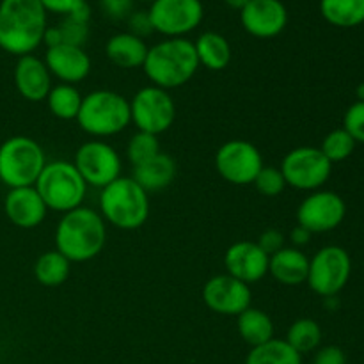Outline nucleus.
<instances>
[{
	"label": "nucleus",
	"mask_w": 364,
	"mask_h": 364,
	"mask_svg": "<svg viewBox=\"0 0 364 364\" xmlns=\"http://www.w3.org/2000/svg\"><path fill=\"white\" fill-rule=\"evenodd\" d=\"M252 185L265 198H276V196H279L287 188V181H284L283 173H281L279 167L274 166H263L258 176L252 181Z\"/></svg>",
	"instance_id": "33"
},
{
	"label": "nucleus",
	"mask_w": 364,
	"mask_h": 364,
	"mask_svg": "<svg viewBox=\"0 0 364 364\" xmlns=\"http://www.w3.org/2000/svg\"><path fill=\"white\" fill-rule=\"evenodd\" d=\"M141 2H155V0H141Z\"/></svg>",
	"instance_id": "44"
},
{
	"label": "nucleus",
	"mask_w": 364,
	"mask_h": 364,
	"mask_svg": "<svg viewBox=\"0 0 364 364\" xmlns=\"http://www.w3.org/2000/svg\"><path fill=\"white\" fill-rule=\"evenodd\" d=\"M309 258L297 247H283L269 258V274L284 287H299L308 281Z\"/></svg>",
	"instance_id": "21"
},
{
	"label": "nucleus",
	"mask_w": 364,
	"mask_h": 364,
	"mask_svg": "<svg viewBox=\"0 0 364 364\" xmlns=\"http://www.w3.org/2000/svg\"><path fill=\"white\" fill-rule=\"evenodd\" d=\"M45 64L50 75L63 84H77L91 73V57L82 46L57 45L46 48Z\"/></svg>",
	"instance_id": "18"
},
{
	"label": "nucleus",
	"mask_w": 364,
	"mask_h": 364,
	"mask_svg": "<svg viewBox=\"0 0 364 364\" xmlns=\"http://www.w3.org/2000/svg\"><path fill=\"white\" fill-rule=\"evenodd\" d=\"M127 20H128V28H130L128 32L134 36H137V38L142 39L153 32V25H151V20H149L148 11L132 13Z\"/></svg>",
	"instance_id": "37"
},
{
	"label": "nucleus",
	"mask_w": 364,
	"mask_h": 364,
	"mask_svg": "<svg viewBox=\"0 0 364 364\" xmlns=\"http://www.w3.org/2000/svg\"><path fill=\"white\" fill-rule=\"evenodd\" d=\"M355 144L358 142L352 139V135L348 134L345 128H336V130L329 132V134L323 137L322 146H320V151L326 155V159L331 164L334 162H343L348 156L354 153Z\"/></svg>",
	"instance_id": "31"
},
{
	"label": "nucleus",
	"mask_w": 364,
	"mask_h": 364,
	"mask_svg": "<svg viewBox=\"0 0 364 364\" xmlns=\"http://www.w3.org/2000/svg\"><path fill=\"white\" fill-rule=\"evenodd\" d=\"M153 31L167 38H183L203 20L201 0H155L148 11Z\"/></svg>",
	"instance_id": "13"
},
{
	"label": "nucleus",
	"mask_w": 364,
	"mask_h": 364,
	"mask_svg": "<svg viewBox=\"0 0 364 364\" xmlns=\"http://www.w3.org/2000/svg\"><path fill=\"white\" fill-rule=\"evenodd\" d=\"M263 166L259 149L244 139H231L215 153L217 173L231 185H251Z\"/></svg>",
	"instance_id": "11"
},
{
	"label": "nucleus",
	"mask_w": 364,
	"mask_h": 364,
	"mask_svg": "<svg viewBox=\"0 0 364 364\" xmlns=\"http://www.w3.org/2000/svg\"><path fill=\"white\" fill-rule=\"evenodd\" d=\"M311 364H313V363H311Z\"/></svg>",
	"instance_id": "45"
},
{
	"label": "nucleus",
	"mask_w": 364,
	"mask_h": 364,
	"mask_svg": "<svg viewBox=\"0 0 364 364\" xmlns=\"http://www.w3.org/2000/svg\"><path fill=\"white\" fill-rule=\"evenodd\" d=\"M199 68L194 41L185 38H167L148 48L142 70L151 85L169 89L181 87L196 75Z\"/></svg>",
	"instance_id": "3"
},
{
	"label": "nucleus",
	"mask_w": 364,
	"mask_h": 364,
	"mask_svg": "<svg viewBox=\"0 0 364 364\" xmlns=\"http://www.w3.org/2000/svg\"><path fill=\"white\" fill-rule=\"evenodd\" d=\"M199 66L210 71H220L230 64L231 46L228 39L219 32H205L194 43Z\"/></svg>",
	"instance_id": "24"
},
{
	"label": "nucleus",
	"mask_w": 364,
	"mask_h": 364,
	"mask_svg": "<svg viewBox=\"0 0 364 364\" xmlns=\"http://www.w3.org/2000/svg\"><path fill=\"white\" fill-rule=\"evenodd\" d=\"M73 166L84 178L85 185L103 188L121 176V156L103 141L84 142L75 153Z\"/></svg>",
	"instance_id": "12"
},
{
	"label": "nucleus",
	"mask_w": 364,
	"mask_h": 364,
	"mask_svg": "<svg viewBox=\"0 0 364 364\" xmlns=\"http://www.w3.org/2000/svg\"><path fill=\"white\" fill-rule=\"evenodd\" d=\"M34 187L45 201L46 208L60 213L82 206L87 191V185L73 162H64V160L46 164Z\"/></svg>",
	"instance_id": "6"
},
{
	"label": "nucleus",
	"mask_w": 364,
	"mask_h": 364,
	"mask_svg": "<svg viewBox=\"0 0 364 364\" xmlns=\"http://www.w3.org/2000/svg\"><path fill=\"white\" fill-rule=\"evenodd\" d=\"M45 7L46 13H57V14H68L73 13L78 6L85 2V0H39Z\"/></svg>",
	"instance_id": "40"
},
{
	"label": "nucleus",
	"mask_w": 364,
	"mask_h": 364,
	"mask_svg": "<svg viewBox=\"0 0 364 364\" xmlns=\"http://www.w3.org/2000/svg\"><path fill=\"white\" fill-rule=\"evenodd\" d=\"M14 85L21 98L27 102H43L52 89V75L46 68L45 60L39 57L21 55L14 66Z\"/></svg>",
	"instance_id": "20"
},
{
	"label": "nucleus",
	"mask_w": 364,
	"mask_h": 364,
	"mask_svg": "<svg viewBox=\"0 0 364 364\" xmlns=\"http://www.w3.org/2000/svg\"><path fill=\"white\" fill-rule=\"evenodd\" d=\"M77 123L92 137H112L132 123L130 102L123 95L109 89L92 91L82 98Z\"/></svg>",
	"instance_id": "5"
},
{
	"label": "nucleus",
	"mask_w": 364,
	"mask_h": 364,
	"mask_svg": "<svg viewBox=\"0 0 364 364\" xmlns=\"http://www.w3.org/2000/svg\"><path fill=\"white\" fill-rule=\"evenodd\" d=\"M134 0H102V11L110 20H127L132 14Z\"/></svg>",
	"instance_id": "36"
},
{
	"label": "nucleus",
	"mask_w": 364,
	"mask_h": 364,
	"mask_svg": "<svg viewBox=\"0 0 364 364\" xmlns=\"http://www.w3.org/2000/svg\"><path fill=\"white\" fill-rule=\"evenodd\" d=\"M309 240H311V233H309L308 230H304L302 226H299V224L290 231V242L294 244V247H302V245L308 244Z\"/></svg>",
	"instance_id": "41"
},
{
	"label": "nucleus",
	"mask_w": 364,
	"mask_h": 364,
	"mask_svg": "<svg viewBox=\"0 0 364 364\" xmlns=\"http://www.w3.org/2000/svg\"><path fill=\"white\" fill-rule=\"evenodd\" d=\"M224 2H226L228 6L231 7V9H238V11H242V9H244L245 6H247L249 0H224Z\"/></svg>",
	"instance_id": "42"
},
{
	"label": "nucleus",
	"mask_w": 364,
	"mask_h": 364,
	"mask_svg": "<svg viewBox=\"0 0 364 364\" xmlns=\"http://www.w3.org/2000/svg\"><path fill=\"white\" fill-rule=\"evenodd\" d=\"M135 181L144 188L146 192H159L169 187L176 178V162L171 155L160 151L148 162L134 167L132 174Z\"/></svg>",
	"instance_id": "22"
},
{
	"label": "nucleus",
	"mask_w": 364,
	"mask_h": 364,
	"mask_svg": "<svg viewBox=\"0 0 364 364\" xmlns=\"http://www.w3.org/2000/svg\"><path fill=\"white\" fill-rule=\"evenodd\" d=\"M320 13L334 27H358L364 21V0H320Z\"/></svg>",
	"instance_id": "27"
},
{
	"label": "nucleus",
	"mask_w": 364,
	"mask_h": 364,
	"mask_svg": "<svg viewBox=\"0 0 364 364\" xmlns=\"http://www.w3.org/2000/svg\"><path fill=\"white\" fill-rule=\"evenodd\" d=\"M107 240V226L96 210L78 206L63 213L55 228V251L71 263H84L102 252Z\"/></svg>",
	"instance_id": "2"
},
{
	"label": "nucleus",
	"mask_w": 364,
	"mask_h": 364,
	"mask_svg": "<svg viewBox=\"0 0 364 364\" xmlns=\"http://www.w3.org/2000/svg\"><path fill=\"white\" fill-rule=\"evenodd\" d=\"M352 262L348 252L338 245H327L309 259L306 283L320 297H336L347 287Z\"/></svg>",
	"instance_id": "9"
},
{
	"label": "nucleus",
	"mask_w": 364,
	"mask_h": 364,
	"mask_svg": "<svg viewBox=\"0 0 364 364\" xmlns=\"http://www.w3.org/2000/svg\"><path fill=\"white\" fill-rule=\"evenodd\" d=\"M245 364H302V355L284 340L272 338L267 343L252 347Z\"/></svg>",
	"instance_id": "29"
},
{
	"label": "nucleus",
	"mask_w": 364,
	"mask_h": 364,
	"mask_svg": "<svg viewBox=\"0 0 364 364\" xmlns=\"http://www.w3.org/2000/svg\"><path fill=\"white\" fill-rule=\"evenodd\" d=\"M245 31L255 38H276L288 23V11L281 0H249L240 11Z\"/></svg>",
	"instance_id": "17"
},
{
	"label": "nucleus",
	"mask_w": 364,
	"mask_h": 364,
	"mask_svg": "<svg viewBox=\"0 0 364 364\" xmlns=\"http://www.w3.org/2000/svg\"><path fill=\"white\" fill-rule=\"evenodd\" d=\"M57 28H59L63 45L84 46V43L89 38V23H80V21H75L68 16L63 23L57 25Z\"/></svg>",
	"instance_id": "34"
},
{
	"label": "nucleus",
	"mask_w": 364,
	"mask_h": 364,
	"mask_svg": "<svg viewBox=\"0 0 364 364\" xmlns=\"http://www.w3.org/2000/svg\"><path fill=\"white\" fill-rule=\"evenodd\" d=\"M4 212L14 226L21 230H32L45 220L48 208L32 185V187L9 188L4 199Z\"/></svg>",
	"instance_id": "19"
},
{
	"label": "nucleus",
	"mask_w": 364,
	"mask_h": 364,
	"mask_svg": "<svg viewBox=\"0 0 364 364\" xmlns=\"http://www.w3.org/2000/svg\"><path fill=\"white\" fill-rule=\"evenodd\" d=\"M313 364H347V355L336 345H327L316 350Z\"/></svg>",
	"instance_id": "39"
},
{
	"label": "nucleus",
	"mask_w": 364,
	"mask_h": 364,
	"mask_svg": "<svg viewBox=\"0 0 364 364\" xmlns=\"http://www.w3.org/2000/svg\"><path fill=\"white\" fill-rule=\"evenodd\" d=\"M343 128L355 142L364 144V102L352 103L343 116Z\"/></svg>",
	"instance_id": "35"
},
{
	"label": "nucleus",
	"mask_w": 364,
	"mask_h": 364,
	"mask_svg": "<svg viewBox=\"0 0 364 364\" xmlns=\"http://www.w3.org/2000/svg\"><path fill=\"white\" fill-rule=\"evenodd\" d=\"M160 153V142L159 137L153 134H146V132H137L132 135L127 146V156L134 167L141 166V164L148 162L155 155Z\"/></svg>",
	"instance_id": "32"
},
{
	"label": "nucleus",
	"mask_w": 364,
	"mask_h": 364,
	"mask_svg": "<svg viewBox=\"0 0 364 364\" xmlns=\"http://www.w3.org/2000/svg\"><path fill=\"white\" fill-rule=\"evenodd\" d=\"M46 11L39 0L0 2V48L13 55H28L43 43Z\"/></svg>",
	"instance_id": "1"
},
{
	"label": "nucleus",
	"mask_w": 364,
	"mask_h": 364,
	"mask_svg": "<svg viewBox=\"0 0 364 364\" xmlns=\"http://www.w3.org/2000/svg\"><path fill=\"white\" fill-rule=\"evenodd\" d=\"M355 95H358L359 102H364V82L363 84H359V87L355 89Z\"/></svg>",
	"instance_id": "43"
},
{
	"label": "nucleus",
	"mask_w": 364,
	"mask_h": 364,
	"mask_svg": "<svg viewBox=\"0 0 364 364\" xmlns=\"http://www.w3.org/2000/svg\"><path fill=\"white\" fill-rule=\"evenodd\" d=\"M287 341L299 354H308L316 350L322 343V327L313 318H299L288 327Z\"/></svg>",
	"instance_id": "30"
},
{
	"label": "nucleus",
	"mask_w": 364,
	"mask_h": 364,
	"mask_svg": "<svg viewBox=\"0 0 364 364\" xmlns=\"http://www.w3.org/2000/svg\"><path fill=\"white\" fill-rule=\"evenodd\" d=\"M132 123L139 128V132L153 134L159 137L160 134L169 130L176 119V103L169 91L156 85H146L139 89L130 102Z\"/></svg>",
	"instance_id": "8"
},
{
	"label": "nucleus",
	"mask_w": 364,
	"mask_h": 364,
	"mask_svg": "<svg viewBox=\"0 0 364 364\" xmlns=\"http://www.w3.org/2000/svg\"><path fill=\"white\" fill-rule=\"evenodd\" d=\"M203 302L210 311L224 316H238L251 308V287L230 274L210 277L203 287Z\"/></svg>",
	"instance_id": "15"
},
{
	"label": "nucleus",
	"mask_w": 364,
	"mask_h": 364,
	"mask_svg": "<svg viewBox=\"0 0 364 364\" xmlns=\"http://www.w3.org/2000/svg\"><path fill=\"white\" fill-rule=\"evenodd\" d=\"M347 205L331 191H313L297 208V224L309 233H327L343 223Z\"/></svg>",
	"instance_id": "14"
},
{
	"label": "nucleus",
	"mask_w": 364,
	"mask_h": 364,
	"mask_svg": "<svg viewBox=\"0 0 364 364\" xmlns=\"http://www.w3.org/2000/svg\"><path fill=\"white\" fill-rule=\"evenodd\" d=\"M105 55L114 66L123 68V70H135V68H142L144 64L148 46H146L144 39L137 38L130 32H121L107 41Z\"/></svg>",
	"instance_id": "23"
},
{
	"label": "nucleus",
	"mask_w": 364,
	"mask_h": 364,
	"mask_svg": "<svg viewBox=\"0 0 364 364\" xmlns=\"http://www.w3.org/2000/svg\"><path fill=\"white\" fill-rule=\"evenodd\" d=\"M279 169L287 187L313 192L318 191L329 180L333 164L326 159L320 148L301 146L284 155Z\"/></svg>",
	"instance_id": "10"
},
{
	"label": "nucleus",
	"mask_w": 364,
	"mask_h": 364,
	"mask_svg": "<svg viewBox=\"0 0 364 364\" xmlns=\"http://www.w3.org/2000/svg\"><path fill=\"white\" fill-rule=\"evenodd\" d=\"M82 98L84 96L80 95V91L75 85L57 84L52 85L45 102L52 116H55L57 119L71 121L77 119L78 110H80L82 105Z\"/></svg>",
	"instance_id": "28"
},
{
	"label": "nucleus",
	"mask_w": 364,
	"mask_h": 364,
	"mask_svg": "<svg viewBox=\"0 0 364 364\" xmlns=\"http://www.w3.org/2000/svg\"><path fill=\"white\" fill-rule=\"evenodd\" d=\"M71 272V262L59 251H46L36 259L34 276L39 284L46 288L60 287L68 281Z\"/></svg>",
	"instance_id": "26"
},
{
	"label": "nucleus",
	"mask_w": 364,
	"mask_h": 364,
	"mask_svg": "<svg viewBox=\"0 0 364 364\" xmlns=\"http://www.w3.org/2000/svg\"><path fill=\"white\" fill-rule=\"evenodd\" d=\"M269 258L270 256L263 252L256 242L240 240L228 247L224 267L226 274L251 287L269 274Z\"/></svg>",
	"instance_id": "16"
},
{
	"label": "nucleus",
	"mask_w": 364,
	"mask_h": 364,
	"mask_svg": "<svg viewBox=\"0 0 364 364\" xmlns=\"http://www.w3.org/2000/svg\"><path fill=\"white\" fill-rule=\"evenodd\" d=\"M100 215L117 230H139L149 217L148 192L132 176H119L100 192Z\"/></svg>",
	"instance_id": "4"
},
{
	"label": "nucleus",
	"mask_w": 364,
	"mask_h": 364,
	"mask_svg": "<svg viewBox=\"0 0 364 364\" xmlns=\"http://www.w3.org/2000/svg\"><path fill=\"white\" fill-rule=\"evenodd\" d=\"M45 166V151L34 139L16 135L0 144V181L9 188L32 187Z\"/></svg>",
	"instance_id": "7"
},
{
	"label": "nucleus",
	"mask_w": 364,
	"mask_h": 364,
	"mask_svg": "<svg viewBox=\"0 0 364 364\" xmlns=\"http://www.w3.org/2000/svg\"><path fill=\"white\" fill-rule=\"evenodd\" d=\"M256 244L263 249V252H267L269 256H272L274 252L281 251V249L284 247V235L277 230H267L259 235V238Z\"/></svg>",
	"instance_id": "38"
},
{
	"label": "nucleus",
	"mask_w": 364,
	"mask_h": 364,
	"mask_svg": "<svg viewBox=\"0 0 364 364\" xmlns=\"http://www.w3.org/2000/svg\"><path fill=\"white\" fill-rule=\"evenodd\" d=\"M237 329L242 340L249 347H258L274 338V322L265 311L258 308H247L237 316Z\"/></svg>",
	"instance_id": "25"
}]
</instances>
